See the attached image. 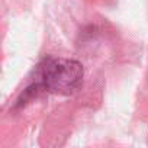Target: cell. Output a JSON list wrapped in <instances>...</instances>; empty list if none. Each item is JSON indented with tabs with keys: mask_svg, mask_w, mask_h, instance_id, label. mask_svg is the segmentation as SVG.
<instances>
[{
	"mask_svg": "<svg viewBox=\"0 0 148 148\" xmlns=\"http://www.w3.org/2000/svg\"><path fill=\"white\" fill-rule=\"evenodd\" d=\"M39 80L45 90L58 95H73L76 93L84 77L83 65L76 60H62V58H48L39 68Z\"/></svg>",
	"mask_w": 148,
	"mask_h": 148,
	"instance_id": "cell-1",
	"label": "cell"
}]
</instances>
